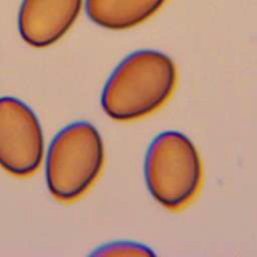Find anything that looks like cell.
<instances>
[{
  "mask_svg": "<svg viewBox=\"0 0 257 257\" xmlns=\"http://www.w3.org/2000/svg\"><path fill=\"white\" fill-rule=\"evenodd\" d=\"M147 187L170 210L185 207L198 193L202 165L194 144L182 133L167 131L151 143L145 159Z\"/></svg>",
  "mask_w": 257,
  "mask_h": 257,
  "instance_id": "3",
  "label": "cell"
},
{
  "mask_svg": "<svg viewBox=\"0 0 257 257\" xmlns=\"http://www.w3.org/2000/svg\"><path fill=\"white\" fill-rule=\"evenodd\" d=\"M177 73L173 60L152 49L138 50L114 68L101 93L103 111L117 121L141 118L171 96Z\"/></svg>",
  "mask_w": 257,
  "mask_h": 257,
  "instance_id": "1",
  "label": "cell"
},
{
  "mask_svg": "<svg viewBox=\"0 0 257 257\" xmlns=\"http://www.w3.org/2000/svg\"><path fill=\"white\" fill-rule=\"evenodd\" d=\"M82 0H23L19 32L31 46L45 47L60 39L78 16Z\"/></svg>",
  "mask_w": 257,
  "mask_h": 257,
  "instance_id": "5",
  "label": "cell"
},
{
  "mask_svg": "<svg viewBox=\"0 0 257 257\" xmlns=\"http://www.w3.org/2000/svg\"><path fill=\"white\" fill-rule=\"evenodd\" d=\"M166 0H86L85 9L95 24L112 30L137 26L153 16Z\"/></svg>",
  "mask_w": 257,
  "mask_h": 257,
  "instance_id": "6",
  "label": "cell"
},
{
  "mask_svg": "<svg viewBox=\"0 0 257 257\" xmlns=\"http://www.w3.org/2000/svg\"><path fill=\"white\" fill-rule=\"evenodd\" d=\"M92 255L97 256H150L154 252L150 248L135 242H113L101 246Z\"/></svg>",
  "mask_w": 257,
  "mask_h": 257,
  "instance_id": "7",
  "label": "cell"
},
{
  "mask_svg": "<svg viewBox=\"0 0 257 257\" xmlns=\"http://www.w3.org/2000/svg\"><path fill=\"white\" fill-rule=\"evenodd\" d=\"M43 146L33 110L15 97H0V166L14 176H30L40 166Z\"/></svg>",
  "mask_w": 257,
  "mask_h": 257,
  "instance_id": "4",
  "label": "cell"
},
{
  "mask_svg": "<svg viewBox=\"0 0 257 257\" xmlns=\"http://www.w3.org/2000/svg\"><path fill=\"white\" fill-rule=\"evenodd\" d=\"M104 159L101 137L94 125L75 121L57 133L46 157V183L58 201L82 196L98 177Z\"/></svg>",
  "mask_w": 257,
  "mask_h": 257,
  "instance_id": "2",
  "label": "cell"
}]
</instances>
